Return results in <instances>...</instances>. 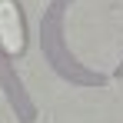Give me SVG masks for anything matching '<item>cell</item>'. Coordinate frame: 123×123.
Returning <instances> with one entry per match:
<instances>
[{
  "mask_svg": "<svg viewBox=\"0 0 123 123\" xmlns=\"http://www.w3.org/2000/svg\"><path fill=\"white\" fill-rule=\"evenodd\" d=\"M27 33H23V13L17 7V0H0V47L3 53H20Z\"/></svg>",
  "mask_w": 123,
  "mask_h": 123,
  "instance_id": "cell-1",
  "label": "cell"
}]
</instances>
